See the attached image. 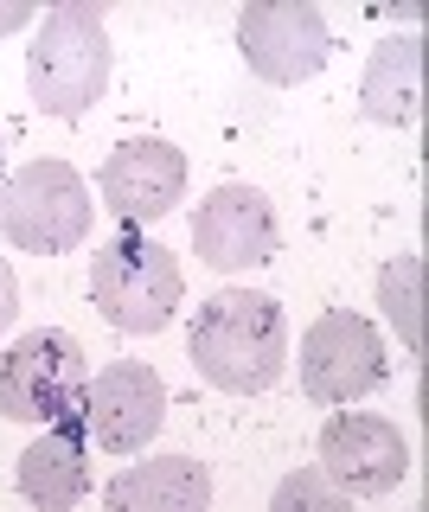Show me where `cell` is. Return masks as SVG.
I'll return each mask as SVG.
<instances>
[{
    "label": "cell",
    "mask_w": 429,
    "mask_h": 512,
    "mask_svg": "<svg viewBox=\"0 0 429 512\" xmlns=\"http://www.w3.org/2000/svg\"><path fill=\"white\" fill-rule=\"evenodd\" d=\"M193 365L212 391L257 397L289 372V314L276 295H250V288H218L199 301L193 320Z\"/></svg>",
    "instance_id": "6da1fadb"
},
{
    "label": "cell",
    "mask_w": 429,
    "mask_h": 512,
    "mask_svg": "<svg viewBox=\"0 0 429 512\" xmlns=\"http://www.w3.org/2000/svg\"><path fill=\"white\" fill-rule=\"evenodd\" d=\"M109 26H103V7L97 0H65L52 7L33 32V52H26V90L45 116L58 122H77L84 109L103 103L109 90Z\"/></svg>",
    "instance_id": "7a4b0ae2"
},
{
    "label": "cell",
    "mask_w": 429,
    "mask_h": 512,
    "mask_svg": "<svg viewBox=\"0 0 429 512\" xmlns=\"http://www.w3.org/2000/svg\"><path fill=\"white\" fill-rule=\"evenodd\" d=\"M90 301L116 333H161L186 301V269L148 231H116L90 256Z\"/></svg>",
    "instance_id": "3957f363"
},
{
    "label": "cell",
    "mask_w": 429,
    "mask_h": 512,
    "mask_svg": "<svg viewBox=\"0 0 429 512\" xmlns=\"http://www.w3.org/2000/svg\"><path fill=\"white\" fill-rule=\"evenodd\" d=\"M90 218H97V205H90V186L71 160H26L0 186V231L13 250L65 256L90 237Z\"/></svg>",
    "instance_id": "277c9868"
},
{
    "label": "cell",
    "mask_w": 429,
    "mask_h": 512,
    "mask_svg": "<svg viewBox=\"0 0 429 512\" xmlns=\"http://www.w3.org/2000/svg\"><path fill=\"white\" fill-rule=\"evenodd\" d=\"M84 384H90V359L77 346V333L65 327H39L20 333L0 352V416L7 423H65L84 410Z\"/></svg>",
    "instance_id": "5b68a950"
},
{
    "label": "cell",
    "mask_w": 429,
    "mask_h": 512,
    "mask_svg": "<svg viewBox=\"0 0 429 512\" xmlns=\"http://www.w3.org/2000/svg\"><path fill=\"white\" fill-rule=\"evenodd\" d=\"M385 384V340L353 308H327L301 333V391L314 404H359Z\"/></svg>",
    "instance_id": "8992f818"
},
{
    "label": "cell",
    "mask_w": 429,
    "mask_h": 512,
    "mask_svg": "<svg viewBox=\"0 0 429 512\" xmlns=\"http://www.w3.org/2000/svg\"><path fill=\"white\" fill-rule=\"evenodd\" d=\"M237 52L263 84H301L333 58L327 13L314 0H250L237 13Z\"/></svg>",
    "instance_id": "52a82bcc"
},
{
    "label": "cell",
    "mask_w": 429,
    "mask_h": 512,
    "mask_svg": "<svg viewBox=\"0 0 429 512\" xmlns=\"http://www.w3.org/2000/svg\"><path fill=\"white\" fill-rule=\"evenodd\" d=\"M314 468H321L340 493H353V500H378V493L404 487L410 474V442L404 429L385 423V416L372 410H333L321 442H314Z\"/></svg>",
    "instance_id": "ba28073f"
},
{
    "label": "cell",
    "mask_w": 429,
    "mask_h": 512,
    "mask_svg": "<svg viewBox=\"0 0 429 512\" xmlns=\"http://www.w3.org/2000/svg\"><path fill=\"white\" fill-rule=\"evenodd\" d=\"M84 442L109 448V455H141L154 442V429L167 423V384L154 365L116 359L84 384Z\"/></svg>",
    "instance_id": "9c48e42d"
},
{
    "label": "cell",
    "mask_w": 429,
    "mask_h": 512,
    "mask_svg": "<svg viewBox=\"0 0 429 512\" xmlns=\"http://www.w3.org/2000/svg\"><path fill=\"white\" fill-rule=\"evenodd\" d=\"M97 192H103L109 212L122 218V231H148V224H161L186 199V154L161 135L116 141L103 173H97Z\"/></svg>",
    "instance_id": "30bf717a"
},
{
    "label": "cell",
    "mask_w": 429,
    "mask_h": 512,
    "mask_svg": "<svg viewBox=\"0 0 429 512\" xmlns=\"http://www.w3.org/2000/svg\"><path fill=\"white\" fill-rule=\"evenodd\" d=\"M193 250H199V263L225 269V276L269 263L276 256V205L244 180L212 186L193 212Z\"/></svg>",
    "instance_id": "8fae6325"
},
{
    "label": "cell",
    "mask_w": 429,
    "mask_h": 512,
    "mask_svg": "<svg viewBox=\"0 0 429 512\" xmlns=\"http://www.w3.org/2000/svg\"><path fill=\"white\" fill-rule=\"evenodd\" d=\"M109 512H212V474L193 455H154L103 487Z\"/></svg>",
    "instance_id": "7c38bea8"
},
{
    "label": "cell",
    "mask_w": 429,
    "mask_h": 512,
    "mask_svg": "<svg viewBox=\"0 0 429 512\" xmlns=\"http://www.w3.org/2000/svg\"><path fill=\"white\" fill-rule=\"evenodd\" d=\"M20 493L39 512H71L90 493V455H84V416L52 423L39 442H26L20 455Z\"/></svg>",
    "instance_id": "4fadbf2b"
},
{
    "label": "cell",
    "mask_w": 429,
    "mask_h": 512,
    "mask_svg": "<svg viewBox=\"0 0 429 512\" xmlns=\"http://www.w3.org/2000/svg\"><path fill=\"white\" fill-rule=\"evenodd\" d=\"M359 103L372 122L385 128H410L423 116V39H385L365 64V84H359Z\"/></svg>",
    "instance_id": "5bb4252c"
},
{
    "label": "cell",
    "mask_w": 429,
    "mask_h": 512,
    "mask_svg": "<svg viewBox=\"0 0 429 512\" xmlns=\"http://www.w3.org/2000/svg\"><path fill=\"white\" fill-rule=\"evenodd\" d=\"M378 308L397 327L410 359H423V256H391L378 276Z\"/></svg>",
    "instance_id": "9a60e30c"
},
{
    "label": "cell",
    "mask_w": 429,
    "mask_h": 512,
    "mask_svg": "<svg viewBox=\"0 0 429 512\" xmlns=\"http://www.w3.org/2000/svg\"><path fill=\"white\" fill-rule=\"evenodd\" d=\"M269 512H353V493H340L321 468H295V474L276 480Z\"/></svg>",
    "instance_id": "2e32d148"
},
{
    "label": "cell",
    "mask_w": 429,
    "mask_h": 512,
    "mask_svg": "<svg viewBox=\"0 0 429 512\" xmlns=\"http://www.w3.org/2000/svg\"><path fill=\"white\" fill-rule=\"evenodd\" d=\"M13 314H20V276H13V263L0 256V333L13 327Z\"/></svg>",
    "instance_id": "e0dca14e"
},
{
    "label": "cell",
    "mask_w": 429,
    "mask_h": 512,
    "mask_svg": "<svg viewBox=\"0 0 429 512\" xmlns=\"http://www.w3.org/2000/svg\"><path fill=\"white\" fill-rule=\"evenodd\" d=\"M39 13L26 7V0H7V7H0V32H20V26H33Z\"/></svg>",
    "instance_id": "ac0fdd59"
},
{
    "label": "cell",
    "mask_w": 429,
    "mask_h": 512,
    "mask_svg": "<svg viewBox=\"0 0 429 512\" xmlns=\"http://www.w3.org/2000/svg\"><path fill=\"white\" fill-rule=\"evenodd\" d=\"M0 186H7V154H0Z\"/></svg>",
    "instance_id": "d6986e66"
}]
</instances>
